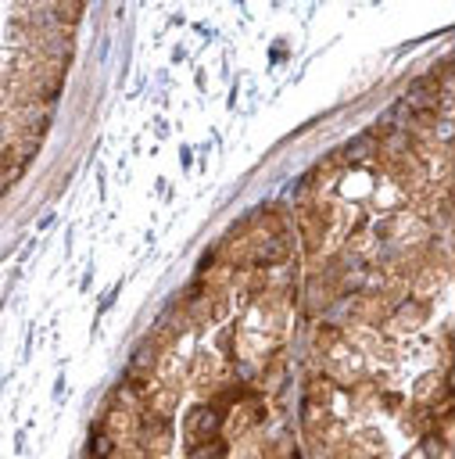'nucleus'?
Segmentation results:
<instances>
[{
    "label": "nucleus",
    "mask_w": 455,
    "mask_h": 459,
    "mask_svg": "<svg viewBox=\"0 0 455 459\" xmlns=\"http://www.w3.org/2000/svg\"><path fill=\"white\" fill-rule=\"evenodd\" d=\"M362 459H380V455H362Z\"/></svg>",
    "instance_id": "dca6fc26"
},
{
    "label": "nucleus",
    "mask_w": 455,
    "mask_h": 459,
    "mask_svg": "<svg viewBox=\"0 0 455 459\" xmlns=\"http://www.w3.org/2000/svg\"><path fill=\"white\" fill-rule=\"evenodd\" d=\"M373 154H376V136L365 133V136H355V140H351L344 151H337L333 158H337L340 165H369Z\"/></svg>",
    "instance_id": "0eeeda50"
},
{
    "label": "nucleus",
    "mask_w": 455,
    "mask_h": 459,
    "mask_svg": "<svg viewBox=\"0 0 455 459\" xmlns=\"http://www.w3.org/2000/svg\"><path fill=\"white\" fill-rule=\"evenodd\" d=\"M426 301H419V298H405V301H398L394 308H391V316H387V333H416V330H423V323H426Z\"/></svg>",
    "instance_id": "39448f33"
},
{
    "label": "nucleus",
    "mask_w": 455,
    "mask_h": 459,
    "mask_svg": "<svg viewBox=\"0 0 455 459\" xmlns=\"http://www.w3.org/2000/svg\"><path fill=\"white\" fill-rule=\"evenodd\" d=\"M222 420H226V416H222L211 402L193 405L190 416H186V441H190V445H201V441L219 437V434H222Z\"/></svg>",
    "instance_id": "20e7f679"
},
{
    "label": "nucleus",
    "mask_w": 455,
    "mask_h": 459,
    "mask_svg": "<svg viewBox=\"0 0 455 459\" xmlns=\"http://www.w3.org/2000/svg\"><path fill=\"white\" fill-rule=\"evenodd\" d=\"M319 362H322V373H326L337 387H355V384L365 377V351H362L358 344H351L348 337H344L337 348H330Z\"/></svg>",
    "instance_id": "f257e3e1"
},
{
    "label": "nucleus",
    "mask_w": 455,
    "mask_h": 459,
    "mask_svg": "<svg viewBox=\"0 0 455 459\" xmlns=\"http://www.w3.org/2000/svg\"><path fill=\"white\" fill-rule=\"evenodd\" d=\"M222 377H226V369L219 366V359L215 355H208V351H201L193 362H190V380L204 391V394H211L219 384H222Z\"/></svg>",
    "instance_id": "423d86ee"
},
{
    "label": "nucleus",
    "mask_w": 455,
    "mask_h": 459,
    "mask_svg": "<svg viewBox=\"0 0 455 459\" xmlns=\"http://www.w3.org/2000/svg\"><path fill=\"white\" fill-rule=\"evenodd\" d=\"M294 230H297V237H301V251H305L308 258H319L322 247H326L330 226H326V222L319 219V212L312 208V197H308V201H297V208H294Z\"/></svg>",
    "instance_id": "f03ea898"
},
{
    "label": "nucleus",
    "mask_w": 455,
    "mask_h": 459,
    "mask_svg": "<svg viewBox=\"0 0 455 459\" xmlns=\"http://www.w3.org/2000/svg\"><path fill=\"white\" fill-rule=\"evenodd\" d=\"M376 405H380L383 412H391V416H398V412L405 409V394H398V391H380V398H376Z\"/></svg>",
    "instance_id": "4468645a"
},
{
    "label": "nucleus",
    "mask_w": 455,
    "mask_h": 459,
    "mask_svg": "<svg viewBox=\"0 0 455 459\" xmlns=\"http://www.w3.org/2000/svg\"><path fill=\"white\" fill-rule=\"evenodd\" d=\"M344 337H348L344 326H337V323H319V326H315V337H312V348H315V355L322 359V355H326L330 348H337Z\"/></svg>",
    "instance_id": "9d476101"
},
{
    "label": "nucleus",
    "mask_w": 455,
    "mask_h": 459,
    "mask_svg": "<svg viewBox=\"0 0 455 459\" xmlns=\"http://www.w3.org/2000/svg\"><path fill=\"white\" fill-rule=\"evenodd\" d=\"M265 420V402H262V391L258 394H251L247 402H240V405H233L229 412H226V420H222V437L226 441H240L251 427H258Z\"/></svg>",
    "instance_id": "7ed1b4c3"
},
{
    "label": "nucleus",
    "mask_w": 455,
    "mask_h": 459,
    "mask_svg": "<svg viewBox=\"0 0 455 459\" xmlns=\"http://www.w3.org/2000/svg\"><path fill=\"white\" fill-rule=\"evenodd\" d=\"M258 380H262V391H276V387L287 380V359H283V351H272V355L265 359Z\"/></svg>",
    "instance_id": "1a4fd4ad"
},
{
    "label": "nucleus",
    "mask_w": 455,
    "mask_h": 459,
    "mask_svg": "<svg viewBox=\"0 0 455 459\" xmlns=\"http://www.w3.org/2000/svg\"><path fill=\"white\" fill-rule=\"evenodd\" d=\"M448 452H451V441L437 437L434 430L423 434V455H430V459H448Z\"/></svg>",
    "instance_id": "ddd939ff"
},
{
    "label": "nucleus",
    "mask_w": 455,
    "mask_h": 459,
    "mask_svg": "<svg viewBox=\"0 0 455 459\" xmlns=\"http://www.w3.org/2000/svg\"><path fill=\"white\" fill-rule=\"evenodd\" d=\"M333 394H337V384L322 369H312L308 380H305V402H312V405H333Z\"/></svg>",
    "instance_id": "6e6552de"
},
{
    "label": "nucleus",
    "mask_w": 455,
    "mask_h": 459,
    "mask_svg": "<svg viewBox=\"0 0 455 459\" xmlns=\"http://www.w3.org/2000/svg\"><path fill=\"white\" fill-rule=\"evenodd\" d=\"M161 355H165V348H161V344H154L150 337H143V341L136 344V351H133V362H129V366H136V369H158Z\"/></svg>",
    "instance_id": "9b49d317"
},
{
    "label": "nucleus",
    "mask_w": 455,
    "mask_h": 459,
    "mask_svg": "<svg viewBox=\"0 0 455 459\" xmlns=\"http://www.w3.org/2000/svg\"><path fill=\"white\" fill-rule=\"evenodd\" d=\"M219 351H222V355H229V359L236 355V326L219 333Z\"/></svg>",
    "instance_id": "2eb2a0df"
},
{
    "label": "nucleus",
    "mask_w": 455,
    "mask_h": 459,
    "mask_svg": "<svg viewBox=\"0 0 455 459\" xmlns=\"http://www.w3.org/2000/svg\"><path fill=\"white\" fill-rule=\"evenodd\" d=\"M190 459H229V441L219 434V437H211V441L190 445Z\"/></svg>",
    "instance_id": "f8f14e48"
}]
</instances>
